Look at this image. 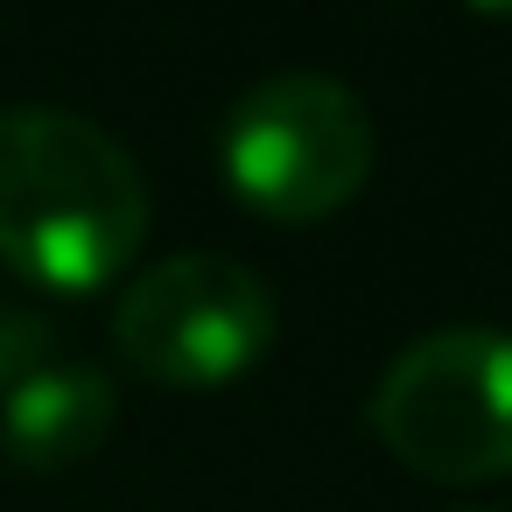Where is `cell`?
<instances>
[{"label": "cell", "instance_id": "cell-1", "mask_svg": "<svg viewBox=\"0 0 512 512\" xmlns=\"http://www.w3.org/2000/svg\"><path fill=\"white\" fill-rule=\"evenodd\" d=\"M148 239V176L120 134L71 106H0V267L99 295Z\"/></svg>", "mask_w": 512, "mask_h": 512}, {"label": "cell", "instance_id": "cell-2", "mask_svg": "<svg viewBox=\"0 0 512 512\" xmlns=\"http://www.w3.org/2000/svg\"><path fill=\"white\" fill-rule=\"evenodd\" d=\"M225 190L267 225H323L372 176V113L344 78L274 71L218 127Z\"/></svg>", "mask_w": 512, "mask_h": 512}, {"label": "cell", "instance_id": "cell-3", "mask_svg": "<svg viewBox=\"0 0 512 512\" xmlns=\"http://www.w3.org/2000/svg\"><path fill=\"white\" fill-rule=\"evenodd\" d=\"M372 435L428 484L512 477V330L449 323L414 337L372 386Z\"/></svg>", "mask_w": 512, "mask_h": 512}, {"label": "cell", "instance_id": "cell-4", "mask_svg": "<svg viewBox=\"0 0 512 512\" xmlns=\"http://www.w3.org/2000/svg\"><path fill=\"white\" fill-rule=\"evenodd\" d=\"M274 295L225 253H176L127 281L113 309V351L134 379L169 393H218L274 351Z\"/></svg>", "mask_w": 512, "mask_h": 512}, {"label": "cell", "instance_id": "cell-5", "mask_svg": "<svg viewBox=\"0 0 512 512\" xmlns=\"http://www.w3.org/2000/svg\"><path fill=\"white\" fill-rule=\"evenodd\" d=\"M120 421V393L99 365H36L8 400H0V449L22 470H71L85 463Z\"/></svg>", "mask_w": 512, "mask_h": 512}, {"label": "cell", "instance_id": "cell-6", "mask_svg": "<svg viewBox=\"0 0 512 512\" xmlns=\"http://www.w3.org/2000/svg\"><path fill=\"white\" fill-rule=\"evenodd\" d=\"M36 365H50V323L29 309H0V400H8Z\"/></svg>", "mask_w": 512, "mask_h": 512}, {"label": "cell", "instance_id": "cell-7", "mask_svg": "<svg viewBox=\"0 0 512 512\" xmlns=\"http://www.w3.org/2000/svg\"><path fill=\"white\" fill-rule=\"evenodd\" d=\"M463 8H477V15H491V22H512V0H463Z\"/></svg>", "mask_w": 512, "mask_h": 512}, {"label": "cell", "instance_id": "cell-8", "mask_svg": "<svg viewBox=\"0 0 512 512\" xmlns=\"http://www.w3.org/2000/svg\"><path fill=\"white\" fill-rule=\"evenodd\" d=\"M449 512H491V505H449Z\"/></svg>", "mask_w": 512, "mask_h": 512}]
</instances>
